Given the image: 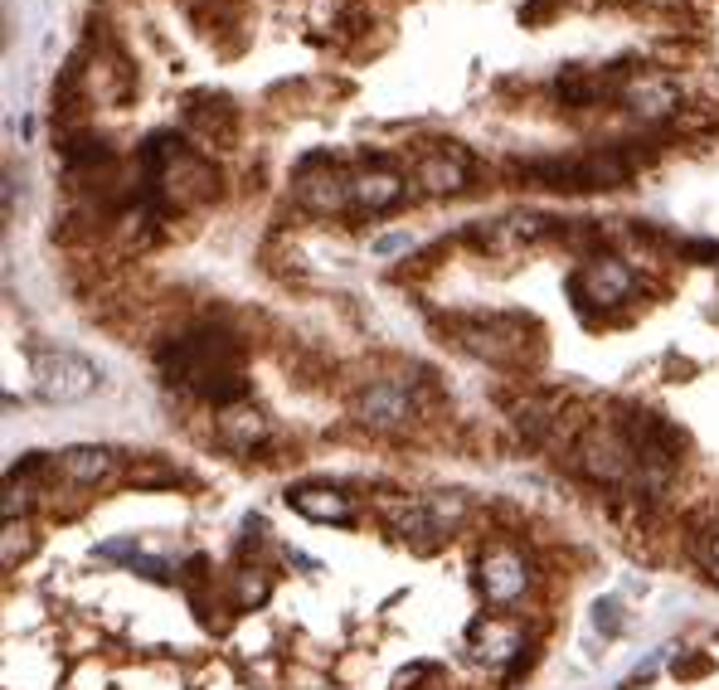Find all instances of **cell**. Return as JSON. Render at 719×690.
<instances>
[{
  "mask_svg": "<svg viewBox=\"0 0 719 690\" xmlns=\"http://www.w3.org/2000/svg\"><path fill=\"white\" fill-rule=\"evenodd\" d=\"M161 370L171 384L200 394V399L219 404V409L244 399V350H238V341L219 326H195V331H185V336L165 341Z\"/></svg>",
  "mask_w": 719,
  "mask_h": 690,
  "instance_id": "obj_1",
  "label": "cell"
},
{
  "mask_svg": "<svg viewBox=\"0 0 719 690\" xmlns=\"http://www.w3.org/2000/svg\"><path fill=\"white\" fill-rule=\"evenodd\" d=\"M525 175L545 190H618L632 181V161L618 146H608V151L574 156V161H530Z\"/></svg>",
  "mask_w": 719,
  "mask_h": 690,
  "instance_id": "obj_2",
  "label": "cell"
},
{
  "mask_svg": "<svg viewBox=\"0 0 719 690\" xmlns=\"http://www.w3.org/2000/svg\"><path fill=\"white\" fill-rule=\"evenodd\" d=\"M29 374H35V390L49 404H78L98 390V365L83 360L73 350H35L29 355Z\"/></svg>",
  "mask_w": 719,
  "mask_h": 690,
  "instance_id": "obj_3",
  "label": "cell"
},
{
  "mask_svg": "<svg viewBox=\"0 0 719 690\" xmlns=\"http://www.w3.org/2000/svg\"><path fill=\"white\" fill-rule=\"evenodd\" d=\"M476 589L492 608H510L530 589V559L516 545H486L476 554Z\"/></svg>",
  "mask_w": 719,
  "mask_h": 690,
  "instance_id": "obj_4",
  "label": "cell"
},
{
  "mask_svg": "<svg viewBox=\"0 0 719 690\" xmlns=\"http://www.w3.org/2000/svg\"><path fill=\"white\" fill-rule=\"evenodd\" d=\"M292 195H297V205L311 209V214H340L346 205H356L350 175L340 171L336 161H326V156H307V161H301Z\"/></svg>",
  "mask_w": 719,
  "mask_h": 690,
  "instance_id": "obj_5",
  "label": "cell"
},
{
  "mask_svg": "<svg viewBox=\"0 0 719 690\" xmlns=\"http://www.w3.org/2000/svg\"><path fill=\"white\" fill-rule=\"evenodd\" d=\"M632 282L637 278H632V268L622 258L598 254L569 278V292H574L579 307H618V301L632 297Z\"/></svg>",
  "mask_w": 719,
  "mask_h": 690,
  "instance_id": "obj_6",
  "label": "cell"
},
{
  "mask_svg": "<svg viewBox=\"0 0 719 690\" xmlns=\"http://www.w3.org/2000/svg\"><path fill=\"white\" fill-rule=\"evenodd\" d=\"M457 341L492 365H520V355H525V331H520V321H510V317L457 321Z\"/></svg>",
  "mask_w": 719,
  "mask_h": 690,
  "instance_id": "obj_7",
  "label": "cell"
},
{
  "mask_svg": "<svg viewBox=\"0 0 719 690\" xmlns=\"http://www.w3.org/2000/svg\"><path fill=\"white\" fill-rule=\"evenodd\" d=\"M413 181L423 185V195H457L467 190V181H472V156L462 151V146H433V151L419 156V165H413Z\"/></svg>",
  "mask_w": 719,
  "mask_h": 690,
  "instance_id": "obj_8",
  "label": "cell"
},
{
  "mask_svg": "<svg viewBox=\"0 0 719 690\" xmlns=\"http://www.w3.org/2000/svg\"><path fill=\"white\" fill-rule=\"evenodd\" d=\"M356 418L364 428H374V433H394V428H404L413 418V394L394 380H380V384H370V390H360Z\"/></svg>",
  "mask_w": 719,
  "mask_h": 690,
  "instance_id": "obj_9",
  "label": "cell"
},
{
  "mask_svg": "<svg viewBox=\"0 0 719 690\" xmlns=\"http://www.w3.org/2000/svg\"><path fill=\"white\" fill-rule=\"evenodd\" d=\"M467 652H472V662H482V666H510L520 652H525V632H520V623H510V618H482V623H472V632H467Z\"/></svg>",
  "mask_w": 719,
  "mask_h": 690,
  "instance_id": "obj_10",
  "label": "cell"
},
{
  "mask_svg": "<svg viewBox=\"0 0 719 690\" xmlns=\"http://www.w3.org/2000/svg\"><path fill=\"white\" fill-rule=\"evenodd\" d=\"M287 506L297 510V516L317 520V526H350V520H356V501H350L340 486H326V482L287 486Z\"/></svg>",
  "mask_w": 719,
  "mask_h": 690,
  "instance_id": "obj_11",
  "label": "cell"
},
{
  "mask_svg": "<svg viewBox=\"0 0 719 690\" xmlns=\"http://www.w3.org/2000/svg\"><path fill=\"white\" fill-rule=\"evenodd\" d=\"M54 472H64L73 486H108L112 477L122 472V457L112 447H92V443H78V447H64L54 457Z\"/></svg>",
  "mask_w": 719,
  "mask_h": 690,
  "instance_id": "obj_12",
  "label": "cell"
},
{
  "mask_svg": "<svg viewBox=\"0 0 719 690\" xmlns=\"http://www.w3.org/2000/svg\"><path fill=\"white\" fill-rule=\"evenodd\" d=\"M384 526H389V535L399 540H413L419 550H429L443 540V526H437L429 496H413V501H384Z\"/></svg>",
  "mask_w": 719,
  "mask_h": 690,
  "instance_id": "obj_13",
  "label": "cell"
},
{
  "mask_svg": "<svg viewBox=\"0 0 719 690\" xmlns=\"http://www.w3.org/2000/svg\"><path fill=\"white\" fill-rule=\"evenodd\" d=\"M350 195H356V209H370V214H384L404 200V175L384 161H370L360 175H350Z\"/></svg>",
  "mask_w": 719,
  "mask_h": 690,
  "instance_id": "obj_14",
  "label": "cell"
},
{
  "mask_svg": "<svg viewBox=\"0 0 719 690\" xmlns=\"http://www.w3.org/2000/svg\"><path fill=\"white\" fill-rule=\"evenodd\" d=\"M268 433H273V423H268L263 409H253V404H228V409H219V443L234 447V453L263 447Z\"/></svg>",
  "mask_w": 719,
  "mask_h": 690,
  "instance_id": "obj_15",
  "label": "cell"
},
{
  "mask_svg": "<svg viewBox=\"0 0 719 690\" xmlns=\"http://www.w3.org/2000/svg\"><path fill=\"white\" fill-rule=\"evenodd\" d=\"M622 102H628L642 122H656V118H671V112L681 108V88L666 83V78H642V83H632V88L622 93Z\"/></svg>",
  "mask_w": 719,
  "mask_h": 690,
  "instance_id": "obj_16",
  "label": "cell"
},
{
  "mask_svg": "<svg viewBox=\"0 0 719 690\" xmlns=\"http://www.w3.org/2000/svg\"><path fill=\"white\" fill-rule=\"evenodd\" d=\"M102 559H122V564H132V569L141 574V579H151V583H171V564H161V559H151V554H141L132 540H112V545H102L98 550Z\"/></svg>",
  "mask_w": 719,
  "mask_h": 690,
  "instance_id": "obj_17",
  "label": "cell"
},
{
  "mask_svg": "<svg viewBox=\"0 0 719 690\" xmlns=\"http://www.w3.org/2000/svg\"><path fill=\"white\" fill-rule=\"evenodd\" d=\"M268 593H273V574H268L263 564H244V569L234 574V603L238 608H258V603H268Z\"/></svg>",
  "mask_w": 719,
  "mask_h": 690,
  "instance_id": "obj_18",
  "label": "cell"
},
{
  "mask_svg": "<svg viewBox=\"0 0 719 690\" xmlns=\"http://www.w3.org/2000/svg\"><path fill=\"white\" fill-rule=\"evenodd\" d=\"M409 248H413V234H380V238H374V254H380V258L409 254Z\"/></svg>",
  "mask_w": 719,
  "mask_h": 690,
  "instance_id": "obj_19",
  "label": "cell"
},
{
  "mask_svg": "<svg viewBox=\"0 0 719 690\" xmlns=\"http://www.w3.org/2000/svg\"><path fill=\"white\" fill-rule=\"evenodd\" d=\"M598 627H603L608 637L622 632V608H618V599H603V603H598Z\"/></svg>",
  "mask_w": 719,
  "mask_h": 690,
  "instance_id": "obj_20",
  "label": "cell"
},
{
  "mask_svg": "<svg viewBox=\"0 0 719 690\" xmlns=\"http://www.w3.org/2000/svg\"><path fill=\"white\" fill-rule=\"evenodd\" d=\"M701 564H705V574H710V579L719 583V530L701 540Z\"/></svg>",
  "mask_w": 719,
  "mask_h": 690,
  "instance_id": "obj_21",
  "label": "cell"
},
{
  "mask_svg": "<svg viewBox=\"0 0 719 690\" xmlns=\"http://www.w3.org/2000/svg\"><path fill=\"white\" fill-rule=\"evenodd\" d=\"M25 530H15V526H5V569L15 564V554H25L29 550V540H20Z\"/></svg>",
  "mask_w": 719,
  "mask_h": 690,
  "instance_id": "obj_22",
  "label": "cell"
}]
</instances>
